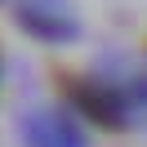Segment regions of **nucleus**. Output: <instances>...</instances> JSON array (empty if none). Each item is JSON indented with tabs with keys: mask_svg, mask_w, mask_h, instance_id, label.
<instances>
[{
	"mask_svg": "<svg viewBox=\"0 0 147 147\" xmlns=\"http://www.w3.org/2000/svg\"><path fill=\"white\" fill-rule=\"evenodd\" d=\"M80 107L89 111L98 125H120V107H116V98H107L102 89H80Z\"/></svg>",
	"mask_w": 147,
	"mask_h": 147,
	"instance_id": "nucleus-1",
	"label": "nucleus"
}]
</instances>
